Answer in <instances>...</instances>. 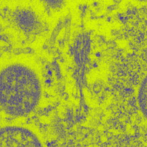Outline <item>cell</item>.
Returning <instances> with one entry per match:
<instances>
[{"label":"cell","mask_w":147,"mask_h":147,"mask_svg":"<svg viewBox=\"0 0 147 147\" xmlns=\"http://www.w3.org/2000/svg\"><path fill=\"white\" fill-rule=\"evenodd\" d=\"M147 96L146 82L143 83L138 98V105L141 112L145 117L147 116Z\"/></svg>","instance_id":"cell-3"},{"label":"cell","mask_w":147,"mask_h":147,"mask_svg":"<svg viewBox=\"0 0 147 147\" xmlns=\"http://www.w3.org/2000/svg\"><path fill=\"white\" fill-rule=\"evenodd\" d=\"M42 74L36 58L19 55L0 62V110L13 117L26 116L40 103Z\"/></svg>","instance_id":"cell-1"},{"label":"cell","mask_w":147,"mask_h":147,"mask_svg":"<svg viewBox=\"0 0 147 147\" xmlns=\"http://www.w3.org/2000/svg\"><path fill=\"white\" fill-rule=\"evenodd\" d=\"M0 147H44L38 136L30 128L11 125L0 128Z\"/></svg>","instance_id":"cell-2"}]
</instances>
